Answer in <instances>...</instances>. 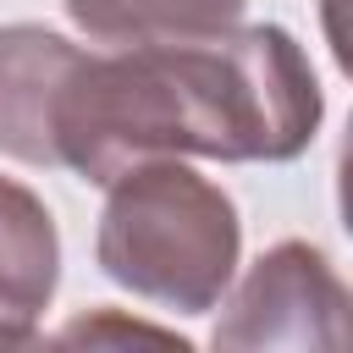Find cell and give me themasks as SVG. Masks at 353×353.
Wrapping results in <instances>:
<instances>
[{
    "instance_id": "obj_1",
    "label": "cell",
    "mask_w": 353,
    "mask_h": 353,
    "mask_svg": "<svg viewBox=\"0 0 353 353\" xmlns=\"http://www.w3.org/2000/svg\"><path fill=\"white\" fill-rule=\"evenodd\" d=\"M325 121L320 77L303 44L276 22H237L182 44L83 50L55 99V165L105 188L116 171L160 154L199 160H298Z\"/></svg>"
},
{
    "instance_id": "obj_2",
    "label": "cell",
    "mask_w": 353,
    "mask_h": 353,
    "mask_svg": "<svg viewBox=\"0 0 353 353\" xmlns=\"http://www.w3.org/2000/svg\"><path fill=\"white\" fill-rule=\"evenodd\" d=\"M237 204L188 160H138L105 182L94 259L132 298L171 314H210L237 276Z\"/></svg>"
},
{
    "instance_id": "obj_3",
    "label": "cell",
    "mask_w": 353,
    "mask_h": 353,
    "mask_svg": "<svg viewBox=\"0 0 353 353\" xmlns=\"http://www.w3.org/2000/svg\"><path fill=\"white\" fill-rule=\"evenodd\" d=\"M221 309L226 314L210 336L215 347L259 353V347H342L347 342V287L336 265L303 237L265 248L237 281V292L226 287Z\"/></svg>"
},
{
    "instance_id": "obj_4",
    "label": "cell",
    "mask_w": 353,
    "mask_h": 353,
    "mask_svg": "<svg viewBox=\"0 0 353 353\" xmlns=\"http://www.w3.org/2000/svg\"><path fill=\"white\" fill-rule=\"evenodd\" d=\"M83 44L44 22H6L0 28V154L50 171L55 165V99L66 72L77 66Z\"/></svg>"
},
{
    "instance_id": "obj_5",
    "label": "cell",
    "mask_w": 353,
    "mask_h": 353,
    "mask_svg": "<svg viewBox=\"0 0 353 353\" xmlns=\"http://www.w3.org/2000/svg\"><path fill=\"white\" fill-rule=\"evenodd\" d=\"M61 281V232L50 204L0 171V347H28Z\"/></svg>"
},
{
    "instance_id": "obj_6",
    "label": "cell",
    "mask_w": 353,
    "mask_h": 353,
    "mask_svg": "<svg viewBox=\"0 0 353 353\" xmlns=\"http://www.w3.org/2000/svg\"><path fill=\"white\" fill-rule=\"evenodd\" d=\"M72 28L105 50L127 44H182L243 22L248 0H61Z\"/></svg>"
},
{
    "instance_id": "obj_7",
    "label": "cell",
    "mask_w": 353,
    "mask_h": 353,
    "mask_svg": "<svg viewBox=\"0 0 353 353\" xmlns=\"http://www.w3.org/2000/svg\"><path fill=\"white\" fill-rule=\"evenodd\" d=\"M77 336H88V342H99V336H154V342H176V347H188L176 331H160V325H127V320H116V314H88V320H72L66 331H61V342H77Z\"/></svg>"
},
{
    "instance_id": "obj_8",
    "label": "cell",
    "mask_w": 353,
    "mask_h": 353,
    "mask_svg": "<svg viewBox=\"0 0 353 353\" xmlns=\"http://www.w3.org/2000/svg\"><path fill=\"white\" fill-rule=\"evenodd\" d=\"M325 6H331V0H325Z\"/></svg>"
}]
</instances>
